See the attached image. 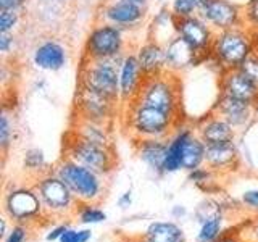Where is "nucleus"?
<instances>
[{"mask_svg":"<svg viewBox=\"0 0 258 242\" xmlns=\"http://www.w3.org/2000/svg\"><path fill=\"white\" fill-rule=\"evenodd\" d=\"M242 10H244V26L252 32H258V0H248Z\"/></svg>","mask_w":258,"mask_h":242,"instance_id":"obj_31","label":"nucleus"},{"mask_svg":"<svg viewBox=\"0 0 258 242\" xmlns=\"http://www.w3.org/2000/svg\"><path fill=\"white\" fill-rule=\"evenodd\" d=\"M21 20L20 12L0 10V32H15Z\"/></svg>","mask_w":258,"mask_h":242,"instance_id":"obj_34","label":"nucleus"},{"mask_svg":"<svg viewBox=\"0 0 258 242\" xmlns=\"http://www.w3.org/2000/svg\"><path fill=\"white\" fill-rule=\"evenodd\" d=\"M68 228L67 226H58V228H55L50 231V234H47V240H55V239H60L63 236V232L67 231Z\"/></svg>","mask_w":258,"mask_h":242,"instance_id":"obj_42","label":"nucleus"},{"mask_svg":"<svg viewBox=\"0 0 258 242\" xmlns=\"http://www.w3.org/2000/svg\"><path fill=\"white\" fill-rule=\"evenodd\" d=\"M34 189L39 194L42 207L53 213H61L64 210L71 208V205L78 200L67 183L55 173L44 174L37 181Z\"/></svg>","mask_w":258,"mask_h":242,"instance_id":"obj_12","label":"nucleus"},{"mask_svg":"<svg viewBox=\"0 0 258 242\" xmlns=\"http://www.w3.org/2000/svg\"><path fill=\"white\" fill-rule=\"evenodd\" d=\"M165 55H166V70L177 76L181 73L187 71L189 68L200 65L197 52L177 34L165 44Z\"/></svg>","mask_w":258,"mask_h":242,"instance_id":"obj_17","label":"nucleus"},{"mask_svg":"<svg viewBox=\"0 0 258 242\" xmlns=\"http://www.w3.org/2000/svg\"><path fill=\"white\" fill-rule=\"evenodd\" d=\"M42 202L36 189L18 188L7 194L5 197V213L12 220L23 223L37 216L42 212Z\"/></svg>","mask_w":258,"mask_h":242,"instance_id":"obj_13","label":"nucleus"},{"mask_svg":"<svg viewBox=\"0 0 258 242\" xmlns=\"http://www.w3.org/2000/svg\"><path fill=\"white\" fill-rule=\"evenodd\" d=\"M145 239L147 242H184V232L174 223L157 221L149 226Z\"/></svg>","mask_w":258,"mask_h":242,"instance_id":"obj_26","label":"nucleus"},{"mask_svg":"<svg viewBox=\"0 0 258 242\" xmlns=\"http://www.w3.org/2000/svg\"><path fill=\"white\" fill-rule=\"evenodd\" d=\"M194 2H196V4H197L199 7H202V5H204V4L207 2V0H194Z\"/></svg>","mask_w":258,"mask_h":242,"instance_id":"obj_46","label":"nucleus"},{"mask_svg":"<svg viewBox=\"0 0 258 242\" xmlns=\"http://www.w3.org/2000/svg\"><path fill=\"white\" fill-rule=\"evenodd\" d=\"M13 134H15V126H13V119L10 116V113L4 108L2 116H0V147L2 152L7 153L8 147L13 144Z\"/></svg>","mask_w":258,"mask_h":242,"instance_id":"obj_29","label":"nucleus"},{"mask_svg":"<svg viewBox=\"0 0 258 242\" xmlns=\"http://www.w3.org/2000/svg\"><path fill=\"white\" fill-rule=\"evenodd\" d=\"M212 111L223 116L234 129H240L247 126L255 115V108L252 102L234 99V97L224 95V94L218 95Z\"/></svg>","mask_w":258,"mask_h":242,"instance_id":"obj_15","label":"nucleus"},{"mask_svg":"<svg viewBox=\"0 0 258 242\" xmlns=\"http://www.w3.org/2000/svg\"><path fill=\"white\" fill-rule=\"evenodd\" d=\"M15 44L16 39L13 32H0V53H2V58H7L8 55L13 53Z\"/></svg>","mask_w":258,"mask_h":242,"instance_id":"obj_36","label":"nucleus"},{"mask_svg":"<svg viewBox=\"0 0 258 242\" xmlns=\"http://www.w3.org/2000/svg\"><path fill=\"white\" fill-rule=\"evenodd\" d=\"M118 105L121 103L92 91V89L78 86V92L75 99V110L78 115L76 118L110 125L118 111Z\"/></svg>","mask_w":258,"mask_h":242,"instance_id":"obj_9","label":"nucleus"},{"mask_svg":"<svg viewBox=\"0 0 258 242\" xmlns=\"http://www.w3.org/2000/svg\"><path fill=\"white\" fill-rule=\"evenodd\" d=\"M24 168L31 169V171H40L42 168H45L44 152L39 149H29L24 153Z\"/></svg>","mask_w":258,"mask_h":242,"instance_id":"obj_32","label":"nucleus"},{"mask_svg":"<svg viewBox=\"0 0 258 242\" xmlns=\"http://www.w3.org/2000/svg\"><path fill=\"white\" fill-rule=\"evenodd\" d=\"M253 232H255V237H256V240H258V221H256V224H255V229H253Z\"/></svg>","mask_w":258,"mask_h":242,"instance_id":"obj_47","label":"nucleus"},{"mask_svg":"<svg viewBox=\"0 0 258 242\" xmlns=\"http://www.w3.org/2000/svg\"><path fill=\"white\" fill-rule=\"evenodd\" d=\"M253 53V32L245 26L216 32L212 47V60L221 71L237 70Z\"/></svg>","mask_w":258,"mask_h":242,"instance_id":"obj_2","label":"nucleus"},{"mask_svg":"<svg viewBox=\"0 0 258 242\" xmlns=\"http://www.w3.org/2000/svg\"><path fill=\"white\" fill-rule=\"evenodd\" d=\"M215 242H239L236 237H231V236H221L220 239H216Z\"/></svg>","mask_w":258,"mask_h":242,"instance_id":"obj_44","label":"nucleus"},{"mask_svg":"<svg viewBox=\"0 0 258 242\" xmlns=\"http://www.w3.org/2000/svg\"><path fill=\"white\" fill-rule=\"evenodd\" d=\"M136 100L153 108L166 111L169 115L179 118L181 113V79L173 73H163V75L145 78L141 94Z\"/></svg>","mask_w":258,"mask_h":242,"instance_id":"obj_4","label":"nucleus"},{"mask_svg":"<svg viewBox=\"0 0 258 242\" xmlns=\"http://www.w3.org/2000/svg\"><path fill=\"white\" fill-rule=\"evenodd\" d=\"M212 171L213 169H210V168H196V169H192V171H189V179L192 183H196V184H204V183H208L210 179V176H212Z\"/></svg>","mask_w":258,"mask_h":242,"instance_id":"obj_38","label":"nucleus"},{"mask_svg":"<svg viewBox=\"0 0 258 242\" xmlns=\"http://www.w3.org/2000/svg\"><path fill=\"white\" fill-rule=\"evenodd\" d=\"M55 174H58L67 186L75 194L78 202L83 204H92V202L100 200L103 196V181L102 174L92 171L91 168L76 163L75 160L63 157L56 163Z\"/></svg>","mask_w":258,"mask_h":242,"instance_id":"obj_5","label":"nucleus"},{"mask_svg":"<svg viewBox=\"0 0 258 242\" xmlns=\"http://www.w3.org/2000/svg\"><path fill=\"white\" fill-rule=\"evenodd\" d=\"M242 202H244L248 208L258 210V189H252V191L244 192V196H242Z\"/></svg>","mask_w":258,"mask_h":242,"instance_id":"obj_41","label":"nucleus"},{"mask_svg":"<svg viewBox=\"0 0 258 242\" xmlns=\"http://www.w3.org/2000/svg\"><path fill=\"white\" fill-rule=\"evenodd\" d=\"M91 239V231H75V229H67L60 237V242H87Z\"/></svg>","mask_w":258,"mask_h":242,"instance_id":"obj_37","label":"nucleus"},{"mask_svg":"<svg viewBox=\"0 0 258 242\" xmlns=\"http://www.w3.org/2000/svg\"><path fill=\"white\" fill-rule=\"evenodd\" d=\"M253 108H255V115H256V113H258V99H256V102L253 103Z\"/></svg>","mask_w":258,"mask_h":242,"instance_id":"obj_48","label":"nucleus"},{"mask_svg":"<svg viewBox=\"0 0 258 242\" xmlns=\"http://www.w3.org/2000/svg\"><path fill=\"white\" fill-rule=\"evenodd\" d=\"M137 60L144 71L145 78L158 76L166 73V55H165V45L160 44L155 39H147L144 44L137 48Z\"/></svg>","mask_w":258,"mask_h":242,"instance_id":"obj_20","label":"nucleus"},{"mask_svg":"<svg viewBox=\"0 0 258 242\" xmlns=\"http://www.w3.org/2000/svg\"><path fill=\"white\" fill-rule=\"evenodd\" d=\"M126 34L127 32L118 26L97 21L84 40L83 56L91 60H105L126 55Z\"/></svg>","mask_w":258,"mask_h":242,"instance_id":"obj_6","label":"nucleus"},{"mask_svg":"<svg viewBox=\"0 0 258 242\" xmlns=\"http://www.w3.org/2000/svg\"><path fill=\"white\" fill-rule=\"evenodd\" d=\"M168 29L176 32V18L168 7H161L152 20V24L149 28V31H150L149 37L155 39L160 44L165 45L168 40H171L174 37L171 34H168Z\"/></svg>","mask_w":258,"mask_h":242,"instance_id":"obj_25","label":"nucleus"},{"mask_svg":"<svg viewBox=\"0 0 258 242\" xmlns=\"http://www.w3.org/2000/svg\"><path fill=\"white\" fill-rule=\"evenodd\" d=\"M64 157L75 160L76 163L91 168L92 171L102 176L108 174L115 168V153L113 149L89 142L76 136L73 131L68 133L64 141Z\"/></svg>","mask_w":258,"mask_h":242,"instance_id":"obj_7","label":"nucleus"},{"mask_svg":"<svg viewBox=\"0 0 258 242\" xmlns=\"http://www.w3.org/2000/svg\"><path fill=\"white\" fill-rule=\"evenodd\" d=\"M108 128L110 126L105 123H97V121H91V119L76 118L75 126H73L71 131L89 142H94L97 145H103V147L111 149V137H110Z\"/></svg>","mask_w":258,"mask_h":242,"instance_id":"obj_24","label":"nucleus"},{"mask_svg":"<svg viewBox=\"0 0 258 242\" xmlns=\"http://www.w3.org/2000/svg\"><path fill=\"white\" fill-rule=\"evenodd\" d=\"M137 242H147V239H141V240H137Z\"/></svg>","mask_w":258,"mask_h":242,"instance_id":"obj_49","label":"nucleus"},{"mask_svg":"<svg viewBox=\"0 0 258 242\" xmlns=\"http://www.w3.org/2000/svg\"><path fill=\"white\" fill-rule=\"evenodd\" d=\"M205 150H207V144L196 134V131H194V134L190 136V139L187 141L185 149H184L182 169L192 171V169L204 165L205 163Z\"/></svg>","mask_w":258,"mask_h":242,"instance_id":"obj_27","label":"nucleus"},{"mask_svg":"<svg viewBox=\"0 0 258 242\" xmlns=\"http://www.w3.org/2000/svg\"><path fill=\"white\" fill-rule=\"evenodd\" d=\"M221 226H223L221 215L208 216L207 220L202 223L197 240L199 242H215L216 239H220L221 237Z\"/></svg>","mask_w":258,"mask_h":242,"instance_id":"obj_28","label":"nucleus"},{"mask_svg":"<svg viewBox=\"0 0 258 242\" xmlns=\"http://www.w3.org/2000/svg\"><path fill=\"white\" fill-rule=\"evenodd\" d=\"M137 155L158 174H165V158L168 149V139H139L136 141Z\"/></svg>","mask_w":258,"mask_h":242,"instance_id":"obj_21","label":"nucleus"},{"mask_svg":"<svg viewBox=\"0 0 258 242\" xmlns=\"http://www.w3.org/2000/svg\"><path fill=\"white\" fill-rule=\"evenodd\" d=\"M169 10H171L176 20H181V18H189V16L199 15L200 7L194 0H171Z\"/></svg>","mask_w":258,"mask_h":242,"instance_id":"obj_30","label":"nucleus"},{"mask_svg":"<svg viewBox=\"0 0 258 242\" xmlns=\"http://www.w3.org/2000/svg\"><path fill=\"white\" fill-rule=\"evenodd\" d=\"M256 53H258V52H256Z\"/></svg>","mask_w":258,"mask_h":242,"instance_id":"obj_51","label":"nucleus"},{"mask_svg":"<svg viewBox=\"0 0 258 242\" xmlns=\"http://www.w3.org/2000/svg\"><path fill=\"white\" fill-rule=\"evenodd\" d=\"M28 0H0V10H12V12H21Z\"/></svg>","mask_w":258,"mask_h":242,"instance_id":"obj_40","label":"nucleus"},{"mask_svg":"<svg viewBox=\"0 0 258 242\" xmlns=\"http://www.w3.org/2000/svg\"><path fill=\"white\" fill-rule=\"evenodd\" d=\"M124 119L129 133L136 141L139 139H168L177 128L181 119L166 111L153 108L139 100L123 107Z\"/></svg>","mask_w":258,"mask_h":242,"instance_id":"obj_1","label":"nucleus"},{"mask_svg":"<svg viewBox=\"0 0 258 242\" xmlns=\"http://www.w3.org/2000/svg\"><path fill=\"white\" fill-rule=\"evenodd\" d=\"M239 150L237 145L232 142L212 144L207 145L205 150V165L213 171H224L237 165Z\"/></svg>","mask_w":258,"mask_h":242,"instance_id":"obj_22","label":"nucleus"},{"mask_svg":"<svg viewBox=\"0 0 258 242\" xmlns=\"http://www.w3.org/2000/svg\"><path fill=\"white\" fill-rule=\"evenodd\" d=\"M79 220L86 223V224H94V223H102L107 220V215H105L102 210L95 208L94 205L91 204H86L83 208L79 210Z\"/></svg>","mask_w":258,"mask_h":242,"instance_id":"obj_35","label":"nucleus"},{"mask_svg":"<svg viewBox=\"0 0 258 242\" xmlns=\"http://www.w3.org/2000/svg\"><path fill=\"white\" fill-rule=\"evenodd\" d=\"M144 81L145 75L136 52H127L119 65V102L123 107L139 97Z\"/></svg>","mask_w":258,"mask_h":242,"instance_id":"obj_14","label":"nucleus"},{"mask_svg":"<svg viewBox=\"0 0 258 242\" xmlns=\"http://www.w3.org/2000/svg\"><path fill=\"white\" fill-rule=\"evenodd\" d=\"M123 56L105 60H91L81 56L79 86L89 87L111 100L119 102V65L123 62Z\"/></svg>","mask_w":258,"mask_h":242,"instance_id":"obj_3","label":"nucleus"},{"mask_svg":"<svg viewBox=\"0 0 258 242\" xmlns=\"http://www.w3.org/2000/svg\"><path fill=\"white\" fill-rule=\"evenodd\" d=\"M220 94L255 103L258 99V87L239 70H228L221 71L220 75Z\"/></svg>","mask_w":258,"mask_h":242,"instance_id":"obj_19","label":"nucleus"},{"mask_svg":"<svg viewBox=\"0 0 258 242\" xmlns=\"http://www.w3.org/2000/svg\"><path fill=\"white\" fill-rule=\"evenodd\" d=\"M32 63L37 70L56 73L68 65V48L60 40L47 39L40 42L32 52Z\"/></svg>","mask_w":258,"mask_h":242,"instance_id":"obj_16","label":"nucleus"},{"mask_svg":"<svg viewBox=\"0 0 258 242\" xmlns=\"http://www.w3.org/2000/svg\"><path fill=\"white\" fill-rule=\"evenodd\" d=\"M199 16L215 32L244 26V10L232 0H207L200 7Z\"/></svg>","mask_w":258,"mask_h":242,"instance_id":"obj_11","label":"nucleus"},{"mask_svg":"<svg viewBox=\"0 0 258 242\" xmlns=\"http://www.w3.org/2000/svg\"><path fill=\"white\" fill-rule=\"evenodd\" d=\"M28 237V229L24 228L21 223L12 228V232L5 237V242H24V239Z\"/></svg>","mask_w":258,"mask_h":242,"instance_id":"obj_39","label":"nucleus"},{"mask_svg":"<svg viewBox=\"0 0 258 242\" xmlns=\"http://www.w3.org/2000/svg\"><path fill=\"white\" fill-rule=\"evenodd\" d=\"M176 34L197 52L200 63L212 60V47L216 32L199 15L176 20Z\"/></svg>","mask_w":258,"mask_h":242,"instance_id":"obj_10","label":"nucleus"},{"mask_svg":"<svg viewBox=\"0 0 258 242\" xmlns=\"http://www.w3.org/2000/svg\"><path fill=\"white\" fill-rule=\"evenodd\" d=\"M237 70L244 76H247L258 87V53L256 52H253L252 55H248L247 60L242 63Z\"/></svg>","mask_w":258,"mask_h":242,"instance_id":"obj_33","label":"nucleus"},{"mask_svg":"<svg viewBox=\"0 0 258 242\" xmlns=\"http://www.w3.org/2000/svg\"><path fill=\"white\" fill-rule=\"evenodd\" d=\"M194 131H196V134L207 145L232 142L234 137H236V129H234L223 116L216 115L215 111L199 119Z\"/></svg>","mask_w":258,"mask_h":242,"instance_id":"obj_18","label":"nucleus"},{"mask_svg":"<svg viewBox=\"0 0 258 242\" xmlns=\"http://www.w3.org/2000/svg\"><path fill=\"white\" fill-rule=\"evenodd\" d=\"M157 2H165V0H157Z\"/></svg>","mask_w":258,"mask_h":242,"instance_id":"obj_50","label":"nucleus"},{"mask_svg":"<svg viewBox=\"0 0 258 242\" xmlns=\"http://www.w3.org/2000/svg\"><path fill=\"white\" fill-rule=\"evenodd\" d=\"M145 18H147V8L129 0H103L97 10V21L108 23L113 26L131 32L139 29Z\"/></svg>","mask_w":258,"mask_h":242,"instance_id":"obj_8","label":"nucleus"},{"mask_svg":"<svg viewBox=\"0 0 258 242\" xmlns=\"http://www.w3.org/2000/svg\"><path fill=\"white\" fill-rule=\"evenodd\" d=\"M194 134V129L189 128H177L174 134L168 137V149L165 158V173H174L182 168V157L185 144Z\"/></svg>","mask_w":258,"mask_h":242,"instance_id":"obj_23","label":"nucleus"},{"mask_svg":"<svg viewBox=\"0 0 258 242\" xmlns=\"http://www.w3.org/2000/svg\"><path fill=\"white\" fill-rule=\"evenodd\" d=\"M2 231H0V234H2V236L5 237V234H7V223H5V218H2Z\"/></svg>","mask_w":258,"mask_h":242,"instance_id":"obj_45","label":"nucleus"},{"mask_svg":"<svg viewBox=\"0 0 258 242\" xmlns=\"http://www.w3.org/2000/svg\"><path fill=\"white\" fill-rule=\"evenodd\" d=\"M129 202H131V191L126 192L124 196L119 199V205H121V207H126V205L129 204Z\"/></svg>","mask_w":258,"mask_h":242,"instance_id":"obj_43","label":"nucleus"}]
</instances>
